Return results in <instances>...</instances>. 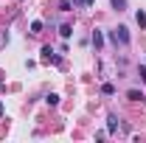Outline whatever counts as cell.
<instances>
[{
  "instance_id": "6da1fadb",
  "label": "cell",
  "mask_w": 146,
  "mask_h": 143,
  "mask_svg": "<svg viewBox=\"0 0 146 143\" xmlns=\"http://www.w3.org/2000/svg\"><path fill=\"white\" fill-rule=\"evenodd\" d=\"M110 39H112L115 45H118V42H121V45H129V28L127 25H118V28L110 34Z\"/></svg>"
},
{
  "instance_id": "7a4b0ae2",
  "label": "cell",
  "mask_w": 146,
  "mask_h": 143,
  "mask_svg": "<svg viewBox=\"0 0 146 143\" xmlns=\"http://www.w3.org/2000/svg\"><path fill=\"white\" fill-rule=\"evenodd\" d=\"M42 62H45V65H51V62H59V56L54 54V48H51V45H45V48H42Z\"/></svg>"
},
{
  "instance_id": "3957f363",
  "label": "cell",
  "mask_w": 146,
  "mask_h": 143,
  "mask_svg": "<svg viewBox=\"0 0 146 143\" xmlns=\"http://www.w3.org/2000/svg\"><path fill=\"white\" fill-rule=\"evenodd\" d=\"M90 42H93V48H96V54H98V51L104 48V34L96 28V31H93V36H90Z\"/></svg>"
},
{
  "instance_id": "277c9868",
  "label": "cell",
  "mask_w": 146,
  "mask_h": 143,
  "mask_svg": "<svg viewBox=\"0 0 146 143\" xmlns=\"http://www.w3.org/2000/svg\"><path fill=\"white\" fill-rule=\"evenodd\" d=\"M127 98H129V101H143V93H141V90H129Z\"/></svg>"
},
{
  "instance_id": "5b68a950",
  "label": "cell",
  "mask_w": 146,
  "mask_h": 143,
  "mask_svg": "<svg viewBox=\"0 0 146 143\" xmlns=\"http://www.w3.org/2000/svg\"><path fill=\"white\" fill-rule=\"evenodd\" d=\"M107 121H110V124H107V129H110V132H115V129H118V115H110Z\"/></svg>"
},
{
  "instance_id": "8992f818",
  "label": "cell",
  "mask_w": 146,
  "mask_h": 143,
  "mask_svg": "<svg viewBox=\"0 0 146 143\" xmlns=\"http://www.w3.org/2000/svg\"><path fill=\"white\" fill-rule=\"evenodd\" d=\"M110 3H112L115 11H124V9H127V0H110Z\"/></svg>"
},
{
  "instance_id": "52a82bcc",
  "label": "cell",
  "mask_w": 146,
  "mask_h": 143,
  "mask_svg": "<svg viewBox=\"0 0 146 143\" xmlns=\"http://www.w3.org/2000/svg\"><path fill=\"white\" fill-rule=\"evenodd\" d=\"M59 34L65 36V39H68V36L73 34V25H68V23H65V25H62V28H59Z\"/></svg>"
},
{
  "instance_id": "ba28073f",
  "label": "cell",
  "mask_w": 146,
  "mask_h": 143,
  "mask_svg": "<svg viewBox=\"0 0 146 143\" xmlns=\"http://www.w3.org/2000/svg\"><path fill=\"white\" fill-rule=\"evenodd\" d=\"M135 23L143 28V25H146V11H138V14H135Z\"/></svg>"
},
{
  "instance_id": "9c48e42d",
  "label": "cell",
  "mask_w": 146,
  "mask_h": 143,
  "mask_svg": "<svg viewBox=\"0 0 146 143\" xmlns=\"http://www.w3.org/2000/svg\"><path fill=\"white\" fill-rule=\"evenodd\" d=\"M101 93H104V95H112V93H115V87H112L110 81H104V84H101Z\"/></svg>"
},
{
  "instance_id": "30bf717a",
  "label": "cell",
  "mask_w": 146,
  "mask_h": 143,
  "mask_svg": "<svg viewBox=\"0 0 146 143\" xmlns=\"http://www.w3.org/2000/svg\"><path fill=\"white\" fill-rule=\"evenodd\" d=\"M39 31H42V20H34L31 23V34H39Z\"/></svg>"
},
{
  "instance_id": "8fae6325",
  "label": "cell",
  "mask_w": 146,
  "mask_h": 143,
  "mask_svg": "<svg viewBox=\"0 0 146 143\" xmlns=\"http://www.w3.org/2000/svg\"><path fill=\"white\" fill-rule=\"evenodd\" d=\"M45 101H48V104H51V107H56V104H59V95H56V93H51V95H48V98H45Z\"/></svg>"
},
{
  "instance_id": "7c38bea8",
  "label": "cell",
  "mask_w": 146,
  "mask_h": 143,
  "mask_svg": "<svg viewBox=\"0 0 146 143\" xmlns=\"http://www.w3.org/2000/svg\"><path fill=\"white\" fill-rule=\"evenodd\" d=\"M73 3V9H79V6H84V0H70Z\"/></svg>"
},
{
  "instance_id": "4fadbf2b",
  "label": "cell",
  "mask_w": 146,
  "mask_h": 143,
  "mask_svg": "<svg viewBox=\"0 0 146 143\" xmlns=\"http://www.w3.org/2000/svg\"><path fill=\"white\" fill-rule=\"evenodd\" d=\"M93 3H96V0H84V6H93Z\"/></svg>"
},
{
  "instance_id": "5bb4252c",
  "label": "cell",
  "mask_w": 146,
  "mask_h": 143,
  "mask_svg": "<svg viewBox=\"0 0 146 143\" xmlns=\"http://www.w3.org/2000/svg\"><path fill=\"white\" fill-rule=\"evenodd\" d=\"M0 115H3V104H0Z\"/></svg>"
}]
</instances>
